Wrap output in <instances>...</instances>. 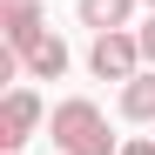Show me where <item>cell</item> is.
<instances>
[{"label":"cell","mask_w":155,"mask_h":155,"mask_svg":"<svg viewBox=\"0 0 155 155\" xmlns=\"http://www.w3.org/2000/svg\"><path fill=\"white\" fill-rule=\"evenodd\" d=\"M47 135H54V148H61V155H121V142L108 135V115H101L88 94L54 101V121H47Z\"/></svg>","instance_id":"obj_1"},{"label":"cell","mask_w":155,"mask_h":155,"mask_svg":"<svg viewBox=\"0 0 155 155\" xmlns=\"http://www.w3.org/2000/svg\"><path fill=\"white\" fill-rule=\"evenodd\" d=\"M88 68H94V81H135V74L148 68V61H142V41H135V27L94 34V47H88Z\"/></svg>","instance_id":"obj_2"},{"label":"cell","mask_w":155,"mask_h":155,"mask_svg":"<svg viewBox=\"0 0 155 155\" xmlns=\"http://www.w3.org/2000/svg\"><path fill=\"white\" fill-rule=\"evenodd\" d=\"M34 128H41V94L34 88H7V101H0V148L20 155Z\"/></svg>","instance_id":"obj_3"},{"label":"cell","mask_w":155,"mask_h":155,"mask_svg":"<svg viewBox=\"0 0 155 155\" xmlns=\"http://www.w3.org/2000/svg\"><path fill=\"white\" fill-rule=\"evenodd\" d=\"M41 34H47V7H41V0H0V41H7L14 54L34 47Z\"/></svg>","instance_id":"obj_4"},{"label":"cell","mask_w":155,"mask_h":155,"mask_svg":"<svg viewBox=\"0 0 155 155\" xmlns=\"http://www.w3.org/2000/svg\"><path fill=\"white\" fill-rule=\"evenodd\" d=\"M20 68H27V81H61V74H68V41L47 27L34 47H20Z\"/></svg>","instance_id":"obj_5"},{"label":"cell","mask_w":155,"mask_h":155,"mask_svg":"<svg viewBox=\"0 0 155 155\" xmlns=\"http://www.w3.org/2000/svg\"><path fill=\"white\" fill-rule=\"evenodd\" d=\"M135 7H142V0H74V14H81V27H94V34L135 27Z\"/></svg>","instance_id":"obj_6"},{"label":"cell","mask_w":155,"mask_h":155,"mask_svg":"<svg viewBox=\"0 0 155 155\" xmlns=\"http://www.w3.org/2000/svg\"><path fill=\"white\" fill-rule=\"evenodd\" d=\"M121 115L128 121H155V68H142L135 81H121Z\"/></svg>","instance_id":"obj_7"},{"label":"cell","mask_w":155,"mask_h":155,"mask_svg":"<svg viewBox=\"0 0 155 155\" xmlns=\"http://www.w3.org/2000/svg\"><path fill=\"white\" fill-rule=\"evenodd\" d=\"M135 41H142V61L155 68V14H148V20H142V27H135Z\"/></svg>","instance_id":"obj_8"},{"label":"cell","mask_w":155,"mask_h":155,"mask_svg":"<svg viewBox=\"0 0 155 155\" xmlns=\"http://www.w3.org/2000/svg\"><path fill=\"white\" fill-rule=\"evenodd\" d=\"M121 155H155V135H135V142H121Z\"/></svg>","instance_id":"obj_9"},{"label":"cell","mask_w":155,"mask_h":155,"mask_svg":"<svg viewBox=\"0 0 155 155\" xmlns=\"http://www.w3.org/2000/svg\"><path fill=\"white\" fill-rule=\"evenodd\" d=\"M142 7H148V14H155V0H142Z\"/></svg>","instance_id":"obj_10"}]
</instances>
